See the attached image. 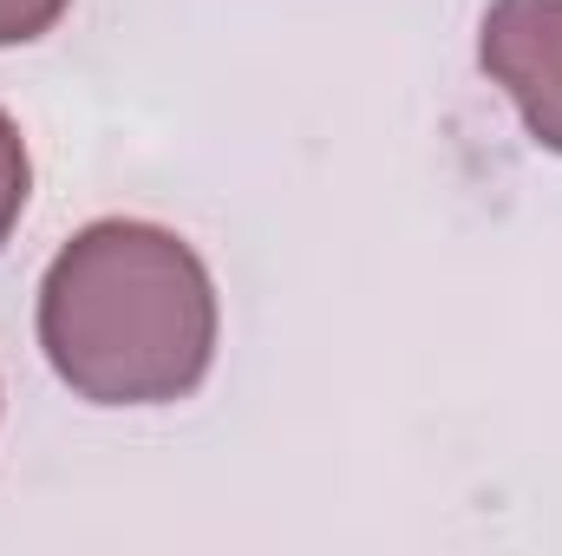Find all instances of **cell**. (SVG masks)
Listing matches in <instances>:
<instances>
[{"label": "cell", "instance_id": "cell-1", "mask_svg": "<svg viewBox=\"0 0 562 556\" xmlns=\"http://www.w3.org/2000/svg\"><path fill=\"white\" fill-rule=\"evenodd\" d=\"M216 276L164 223L99 216L40 276L46 367L86 407H177L216 367Z\"/></svg>", "mask_w": 562, "mask_h": 556}, {"label": "cell", "instance_id": "cell-3", "mask_svg": "<svg viewBox=\"0 0 562 556\" xmlns=\"http://www.w3.org/2000/svg\"><path fill=\"white\" fill-rule=\"evenodd\" d=\"M26 197H33V157H26L20 125L0 112V249H7V236L20 230V210H26Z\"/></svg>", "mask_w": 562, "mask_h": 556}, {"label": "cell", "instance_id": "cell-4", "mask_svg": "<svg viewBox=\"0 0 562 556\" xmlns=\"http://www.w3.org/2000/svg\"><path fill=\"white\" fill-rule=\"evenodd\" d=\"M66 7L72 0H0V46H26V40L53 33Z\"/></svg>", "mask_w": 562, "mask_h": 556}, {"label": "cell", "instance_id": "cell-2", "mask_svg": "<svg viewBox=\"0 0 562 556\" xmlns=\"http://www.w3.org/2000/svg\"><path fill=\"white\" fill-rule=\"evenodd\" d=\"M477 66L504 86L524 132L562 157V0H491L477 20Z\"/></svg>", "mask_w": 562, "mask_h": 556}]
</instances>
